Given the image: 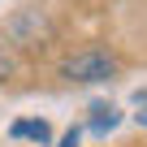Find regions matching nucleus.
<instances>
[{"label": "nucleus", "mask_w": 147, "mask_h": 147, "mask_svg": "<svg viewBox=\"0 0 147 147\" xmlns=\"http://www.w3.org/2000/svg\"><path fill=\"white\" fill-rule=\"evenodd\" d=\"M134 108H138V113H134V121H138V125H147V91H134Z\"/></svg>", "instance_id": "obj_6"}, {"label": "nucleus", "mask_w": 147, "mask_h": 147, "mask_svg": "<svg viewBox=\"0 0 147 147\" xmlns=\"http://www.w3.org/2000/svg\"><path fill=\"white\" fill-rule=\"evenodd\" d=\"M117 125H121V108H117V104H104V100H100V104H91V121H87V130H91V134H100V138H104V134H113Z\"/></svg>", "instance_id": "obj_3"}, {"label": "nucleus", "mask_w": 147, "mask_h": 147, "mask_svg": "<svg viewBox=\"0 0 147 147\" xmlns=\"http://www.w3.org/2000/svg\"><path fill=\"white\" fill-rule=\"evenodd\" d=\"M9 74H13V56H5V52H0V82H5Z\"/></svg>", "instance_id": "obj_7"}, {"label": "nucleus", "mask_w": 147, "mask_h": 147, "mask_svg": "<svg viewBox=\"0 0 147 147\" xmlns=\"http://www.w3.org/2000/svg\"><path fill=\"white\" fill-rule=\"evenodd\" d=\"M113 74H117V56L104 52V48L74 52V56L61 65V78H69V82H108Z\"/></svg>", "instance_id": "obj_1"}, {"label": "nucleus", "mask_w": 147, "mask_h": 147, "mask_svg": "<svg viewBox=\"0 0 147 147\" xmlns=\"http://www.w3.org/2000/svg\"><path fill=\"white\" fill-rule=\"evenodd\" d=\"M9 138H30V143L48 147V143H52V125H48L43 117H30V121H13V125H9Z\"/></svg>", "instance_id": "obj_4"}, {"label": "nucleus", "mask_w": 147, "mask_h": 147, "mask_svg": "<svg viewBox=\"0 0 147 147\" xmlns=\"http://www.w3.org/2000/svg\"><path fill=\"white\" fill-rule=\"evenodd\" d=\"M5 30H9L18 43H35V39H39V30H43V18H39V9H26V13H18Z\"/></svg>", "instance_id": "obj_2"}, {"label": "nucleus", "mask_w": 147, "mask_h": 147, "mask_svg": "<svg viewBox=\"0 0 147 147\" xmlns=\"http://www.w3.org/2000/svg\"><path fill=\"white\" fill-rule=\"evenodd\" d=\"M78 143H82V125H69V130L61 134V143H56V147H78Z\"/></svg>", "instance_id": "obj_5"}]
</instances>
